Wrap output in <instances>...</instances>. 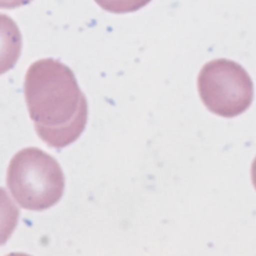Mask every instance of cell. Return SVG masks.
Masks as SVG:
<instances>
[{
	"instance_id": "7a4b0ae2",
	"label": "cell",
	"mask_w": 256,
	"mask_h": 256,
	"mask_svg": "<svg viewBox=\"0 0 256 256\" xmlns=\"http://www.w3.org/2000/svg\"><path fill=\"white\" fill-rule=\"evenodd\" d=\"M14 200L24 209L42 211L55 205L65 186L63 171L51 155L27 147L11 159L6 176Z\"/></svg>"
},
{
	"instance_id": "277c9868",
	"label": "cell",
	"mask_w": 256,
	"mask_h": 256,
	"mask_svg": "<svg viewBox=\"0 0 256 256\" xmlns=\"http://www.w3.org/2000/svg\"><path fill=\"white\" fill-rule=\"evenodd\" d=\"M22 51V36L15 21L0 14V75L12 69Z\"/></svg>"
},
{
	"instance_id": "3957f363",
	"label": "cell",
	"mask_w": 256,
	"mask_h": 256,
	"mask_svg": "<svg viewBox=\"0 0 256 256\" xmlns=\"http://www.w3.org/2000/svg\"><path fill=\"white\" fill-rule=\"evenodd\" d=\"M198 92L212 113L235 117L246 111L253 100V83L246 70L228 59L207 62L198 76Z\"/></svg>"
},
{
	"instance_id": "5b68a950",
	"label": "cell",
	"mask_w": 256,
	"mask_h": 256,
	"mask_svg": "<svg viewBox=\"0 0 256 256\" xmlns=\"http://www.w3.org/2000/svg\"><path fill=\"white\" fill-rule=\"evenodd\" d=\"M19 208L0 187V246L5 244L14 232L19 220Z\"/></svg>"
},
{
	"instance_id": "8992f818",
	"label": "cell",
	"mask_w": 256,
	"mask_h": 256,
	"mask_svg": "<svg viewBox=\"0 0 256 256\" xmlns=\"http://www.w3.org/2000/svg\"><path fill=\"white\" fill-rule=\"evenodd\" d=\"M150 1L151 0H95L102 9L111 13L134 12L147 5Z\"/></svg>"
},
{
	"instance_id": "6da1fadb",
	"label": "cell",
	"mask_w": 256,
	"mask_h": 256,
	"mask_svg": "<svg viewBox=\"0 0 256 256\" xmlns=\"http://www.w3.org/2000/svg\"><path fill=\"white\" fill-rule=\"evenodd\" d=\"M25 100L38 136L53 148H64L84 131L87 100L73 71L58 60L35 61L26 72Z\"/></svg>"
},
{
	"instance_id": "ba28073f",
	"label": "cell",
	"mask_w": 256,
	"mask_h": 256,
	"mask_svg": "<svg viewBox=\"0 0 256 256\" xmlns=\"http://www.w3.org/2000/svg\"><path fill=\"white\" fill-rule=\"evenodd\" d=\"M251 178H252L254 188L256 189V157H255V159L252 163V167H251Z\"/></svg>"
},
{
	"instance_id": "52a82bcc",
	"label": "cell",
	"mask_w": 256,
	"mask_h": 256,
	"mask_svg": "<svg viewBox=\"0 0 256 256\" xmlns=\"http://www.w3.org/2000/svg\"><path fill=\"white\" fill-rule=\"evenodd\" d=\"M32 0H0V8L13 9L30 3Z\"/></svg>"
}]
</instances>
